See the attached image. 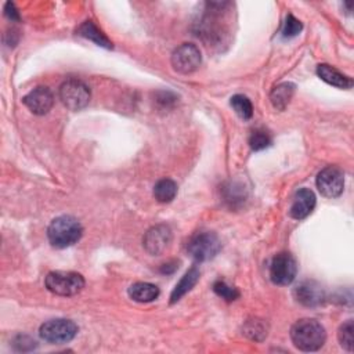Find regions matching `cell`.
Segmentation results:
<instances>
[{
	"instance_id": "10",
	"label": "cell",
	"mask_w": 354,
	"mask_h": 354,
	"mask_svg": "<svg viewBox=\"0 0 354 354\" xmlns=\"http://www.w3.org/2000/svg\"><path fill=\"white\" fill-rule=\"evenodd\" d=\"M171 242V230L166 224H158L149 228L142 239L144 249L152 254V256H159L162 254L166 248Z\"/></svg>"
},
{
	"instance_id": "13",
	"label": "cell",
	"mask_w": 354,
	"mask_h": 354,
	"mask_svg": "<svg viewBox=\"0 0 354 354\" xmlns=\"http://www.w3.org/2000/svg\"><path fill=\"white\" fill-rule=\"evenodd\" d=\"M317 203L315 195L310 188H300L296 191L292 205L289 207V216L295 220H303L311 214Z\"/></svg>"
},
{
	"instance_id": "25",
	"label": "cell",
	"mask_w": 354,
	"mask_h": 354,
	"mask_svg": "<svg viewBox=\"0 0 354 354\" xmlns=\"http://www.w3.org/2000/svg\"><path fill=\"white\" fill-rule=\"evenodd\" d=\"M303 29V24L295 18L292 14H288L286 15V19L283 22V28H282V36L286 37V39H290V37H295L297 36Z\"/></svg>"
},
{
	"instance_id": "12",
	"label": "cell",
	"mask_w": 354,
	"mask_h": 354,
	"mask_svg": "<svg viewBox=\"0 0 354 354\" xmlns=\"http://www.w3.org/2000/svg\"><path fill=\"white\" fill-rule=\"evenodd\" d=\"M25 106L35 115H46L54 105V95L48 87L39 86L22 98Z\"/></svg>"
},
{
	"instance_id": "23",
	"label": "cell",
	"mask_w": 354,
	"mask_h": 354,
	"mask_svg": "<svg viewBox=\"0 0 354 354\" xmlns=\"http://www.w3.org/2000/svg\"><path fill=\"white\" fill-rule=\"evenodd\" d=\"M249 145L253 151H261L271 145V137L266 130L256 129L249 137Z\"/></svg>"
},
{
	"instance_id": "22",
	"label": "cell",
	"mask_w": 354,
	"mask_h": 354,
	"mask_svg": "<svg viewBox=\"0 0 354 354\" xmlns=\"http://www.w3.org/2000/svg\"><path fill=\"white\" fill-rule=\"evenodd\" d=\"M337 339L347 351H353L354 347V322L353 319H347L344 324L340 325L337 330Z\"/></svg>"
},
{
	"instance_id": "8",
	"label": "cell",
	"mask_w": 354,
	"mask_h": 354,
	"mask_svg": "<svg viewBox=\"0 0 354 354\" xmlns=\"http://www.w3.org/2000/svg\"><path fill=\"white\" fill-rule=\"evenodd\" d=\"M297 274V264L293 256L288 252H281L274 256L270 264V278L275 285L286 286L292 283Z\"/></svg>"
},
{
	"instance_id": "6",
	"label": "cell",
	"mask_w": 354,
	"mask_h": 354,
	"mask_svg": "<svg viewBox=\"0 0 354 354\" xmlns=\"http://www.w3.org/2000/svg\"><path fill=\"white\" fill-rule=\"evenodd\" d=\"M77 333V325L65 318H55L44 322L40 329V337L51 344H62L71 342Z\"/></svg>"
},
{
	"instance_id": "18",
	"label": "cell",
	"mask_w": 354,
	"mask_h": 354,
	"mask_svg": "<svg viewBox=\"0 0 354 354\" xmlns=\"http://www.w3.org/2000/svg\"><path fill=\"white\" fill-rule=\"evenodd\" d=\"M76 32L79 36L94 41L97 46L112 48V41L105 36V33H102V30L93 21H84Z\"/></svg>"
},
{
	"instance_id": "19",
	"label": "cell",
	"mask_w": 354,
	"mask_h": 354,
	"mask_svg": "<svg viewBox=\"0 0 354 354\" xmlns=\"http://www.w3.org/2000/svg\"><path fill=\"white\" fill-rule=\"evenodd\" d=\"M177 195V184L170 178L159 180L153 187V196L160 203L171 202Z\"/></svg>"
},
{
	"instance_id": "16",
	"label": "cell",
	"mask_w": 354,
	"mask_h": 354,
	"mask_svg": "<svg viewBox=\"0 0 354 354\" xmlns=\"http://www.w3.org/2000/svg\"><path fill=\"white\" fill-rule=\"evenodd\" d=\"M295 88H296V86L290 82L279 83L278 86H275L270 93V101H271L272 106L278 111H283L288 106V104L290 102V100L295 94Z\"/></svg>"
},
{
	"instance_id": "2",
	"label": "cell",
	"mask_w": 354,
	"mask_h": 354,
	"mask_svg": "<svg viewBox=\"0 0 354 354\" xmlns=\"http://www.w3.org/2000/svg\"><path fill=\"white\" fill-rule=\"evenodd\" d=\"M83 234L82 224L72 216H59L54 218L47 228V238L54 248L65 249L75 245Z\"/></svg>"
},
{
	"instance_id": "20",
	"label": "cell",
	"mask_w": 354,
	"mask_h": 354,
	"mask_svg": "<svg viewBox=\"0 0 354 354\" xmlns=\"http://www.w3.org/2000/svg\"><path fill=\"white\" fill-rule=\"evenodd\" d=\"M231 106L234 108V111L236 112V115L245 120L250 119L253 115V105L250 102V100L246 95L242 94H235L231 97L230 101Z\"/></svg>"
},
{
	"instance_id": "24",
	"label": "cell",
	"mask_w": 354,
	"mask_h": 354,
	"mask_svg": "<svg viewBox=\"0 0 354 354\" xmlns=\"http://www.w3.org/2000/svg\"><path fill=\"white\" fill-rule=\"evenodd\" d=\"M213 290H214V293H216L218 297L224 299L225 301H234V300H236V299L239 297L238 289L234 288V286H231V285H228L225 281H221V279L214 282Z\"/></svg>"
},
{
	"instance_id": "3",
	"label": "cell",
	"mask_w": 354,
	"mask_h": 354,
	"mask_svg": "<svg viewBox=\"0 0 354 354\" xmlns=\"http://www.w3.org/2000/svg\"><path fill=\"white\" fill-rule=\"evenodd\" d=\"M46 288L58 296H73L84 288V278L73 271H51L46 277Z\"/></svg>"
},
{
	"instance_id": "21",
	"label": "cell",
	"mask_w": 354,
	"mask_h": 354,
	"mask_svg": "<svg viewBox=\"0 0 354 354\" xmlns=\"http://www.w3.org/2000/svg\"><path fill=\"white\" fill-rule=\"evenodd\" d=\"M243 333L256 342H261L267 336V326L261 319L253 318L243 325Z\"/></svg>"
},
{
	"instance_id": "15",
	"label": "cell",
	"mask_w": 354,
	"mask_h": 354,
	"mask_svg": "<svg viewBox=\"0 0 354 354\" xmlns=\"http://www.w3.org/2000/svg\"><path fill=\"white\" fill-rule=\"evenodd\" d=\"M199 270L196 267H192L189 268L184 275L183 278L176 283L174 289L171 290V295H170V303L174 304L176 301H178L184 295H187L195 285L196 282L199 281Z\"/></svg>"
},
{
	"instance_id": "9",
	"label": "cell",
	"mask_w": 354,
	"mask_h": 354,
	"mask_svg": "<svg viewBox=\"0 0 354 354\" xmlns=\"http://www.w3.org/2000/svg\"><path fill=\"white\" fill-rule=\"evenodd\" d=\"M317 188L326 198H337L344 189V173L337 166H326L317 176Z\"/></svg>"
},
{
	"instance_id": "14",
	"label": "cell",
	"mask_w": 354,
	"mask_h": 354,
	"mask_svg": "<svg viewBox=\"0 0 354 354\" xmlns=\"http://www.w3.org/2000/svg\"><path fill=\"white\" fill-rule=\"evenodd\" d=\"M317 75L328 84L337 87V88H344L348 90L353 87V79L337 71L336 68L328 65V64H319L317 66Z\"/></svg>"
},
{
	"instance_id": "5",
	"label": "cell",
	"mask_w": 354,
	"mask_h": 354,
	"mask_svg": "<svg viewBox=\"0 0 354 354\" xmlns=\"http://www.w3.org/2000/svg\"><path fill=\"white\" fill-rule=\"evenodd\" d=\"M59 100L69 111H80L88 105L90 88L79 79L65 80L58 90Z\"/></svg>"
},
{
	"instance_id": "7",
	"label": "cell",
	"mask_w": 354,
	"mask_h": 354,
	"mask_svg": "<svg viewBox=\"0 0 354 354\" xmlns=\"http://www.w3.org/2000/svg\"><path fill=\"white\" fill-rule=\"evenodd\" d=\"M202 62L199 48L192 43H183L171 54V66L181 75H189L195 72Z\"/></svg>"
},
{
	"instance_id": "1",
	"label": "cell",
	"mask_w": 354,
	"mask_h": 354,
	"mask_svg": "<svg viewBox=\"0 0 354 354\" xmlns=\"http://www.w3.org/2000/svg\"><path fill=\"white\" fill-rule=\"evenodd\" d=\"M290 339L295 347L301 351H317L324 346L326 340V333L324 326L318 321L304 318L299 319L292 325Z\"/></svg>"
},
{
	"instance_id": "17",
	"label": "cell",
	"mask_w": 354,
	"mask_h": 354,
	"mask_svg": "<svg viewBox=\"0 0 354 354\" xmlns=\"http://www.w3.org/2000/svg\"><path fill=\"white\" fill-rule=\"evenodd\" d=\"M127 293L134 301L149 303L159 296V288L149 282H136L129 288Z\"/></svg>"
},
{
	"instance_id": "4",
	"label": "cell",
	"mask_w": 354,
	"mask_h": 354,
	"mask_svg": "<svg viewBox=\"0 0 354 354\" xmlns=\"http://www.w3.org/2000/svg\"><path fill=\"white\" fill-rule=\"evenodd\" d=\"M221 249L218 236L212 231H202L192 235L187 243L188 254L196 261H207L217 256Z\"/></svg>"
},
{
	"instance_id": "26",
	"label": "cell",
	"mask_w": 354,
	"mask_h": 354,
	"mask_svg": "<svg viewBox=\"0 0 354 354\" xmlns=\"http://www.w3.org/2000/svg\"><path fill=\"white\" fill-rule=\"evenodd\" d=\"M4 15H6L8 19H11V21H19V19H21L19 12H18L15 4L11 3V1H7V3L4 4Z\"/></svg>"
},
{
	"instance_id": "11",
	"label": "cell",
	"mask_w": 354,
	"mask_h": 354,
	"mask_svg": "<svg viewBox=\"0 0 354 354\" xmlns=\"http://www.w3.org/2000/svg\"><path fill=\"white\" fill-rule=\"evenodd\" d=\"M295 299L306 307H318L325 301V290L317 281L308 279L299 283L293 290Z\"/></svg>"
}]
</instances>
